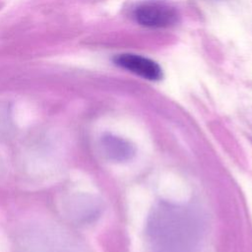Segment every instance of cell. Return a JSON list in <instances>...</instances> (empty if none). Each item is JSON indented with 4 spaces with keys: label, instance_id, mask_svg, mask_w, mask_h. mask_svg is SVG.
Here are the masks:
<instances>
[{
    "label": "cell",
    "instance_id": "obj_1",
    "mask_svg": "<svg viewBox=\"0 0 252 252\" xmlns=\"http://www.w3.org/2000/svg\"><path fill=\"white\" fill-rule=\"evenodd\" d=\"M132 16L139 25L152 29L170 28L180 19L178 9L165 0L142 1L133 8Z\"/></svg>",
    "mask_w": 252,
    "mask_h": 252
},
{
    "label": "cell",
    "instance_id": "obj_2",
    "mask_svg": "<svg viewBox=\"0 0 252 252\" xmlns=\"http://www.w3.org/2000/svg\"><path fill=\"white\" fill-rule=\"evenodd\" d=\"M114 63L139 76L150 81H158L162 78V70L160 66L154 60L143 55L134 53L118 54L114 58Z\"/></svg>",
    "mask_w": 252,
    "mask_h": 252
}]
</instances>
